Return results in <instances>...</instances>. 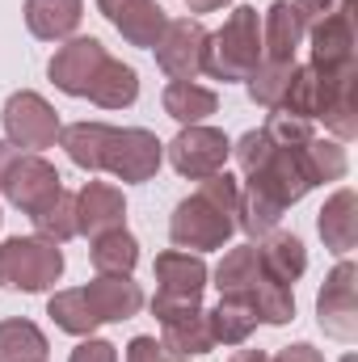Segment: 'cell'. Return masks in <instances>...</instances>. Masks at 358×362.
<instances>
[{"label": "cell", "mask_w": 358, "mask_h": 362, "mask_svg": "<svg viewBox=\"0 0 358 362\" xmlns=\"http://www.w3.org/2000/svg\"><path fill=\"white\" fill-rule=\"evenodd\" d=\"M258 257H262V270L274 278V282H282V286H295L304 270H308V249H304V240L299 236H291V232H270L258 240Z\"/></svg>", "instance_id": "obj_19"}, {"label": "cell", "mask_w": 358, "mask_h": 362, "mask_svg": "<svg viewBox=\"0 0 358 362\" xmlns=\"http://www.w3.org/2000/svg\"><path fill=\"white\" fill-rule=\"evenodd\" d=\"M165 354H178V358H198V354H211L215 350V337H211V320L202 308L185 312L178 320H165V337H161Z\"/></svg>", "instance_id": "obj_23"}, {"label": "cell", "mask_w": 358, "mask_h": 362, "mask_svg": "<svg viewBox=\"0 0 358 362\" xmlns=\"http://www.w3.org/2000/svg\"><path fill=\"white\" fill-rule=\"evenodd\" d=\"M30 219H34V232H38L42 240H51V245L72 240V236H76V194L59 189V194H55L42 211H34Z\"/></svg>", "instance_id": "obj_30"}, {"label": "cell", "mask_w": 358, "mask_h": 362, "mask_svg": "<svg viewBox=\"0 0 358 362\" xmlns=\"http://www.w3.org/2000/svg\"><path fill=\"white\" fill-rule=\"evenodd\" d=\"M207 262L198 253H185V249H169L156 257V295H152V316L165 325V320H178L185 312L202 308V291H207Z\"/></svg>", "instance_id": "obj_2"}, {"label": "cell", "mask_w": 358, "mask_h": 362, "mask_svg": "<svg viewBox=\"0 0 358 362\" xmlns=\"http://www.w3.org/2000/svg\"><path fill=\"white\" fill-rule=\"evenodd\" d=\"M249 308H253V316L262 325H287V320H295V295H291V286H282L274 278H262L253 286Z\"/></svg>", "instance_id": "obj_32"}, {"label": "cell", "mask_w": 358, "mask_h": 362, "mask_svg": "<svg viewBox=\"0 0 358 362\" xmlns=\"http://www.w3.org/2000/svg\"><path fill=\"white\" fill-rule=\"evenodd\" d=\"M17 156H21V148H13L8 139H0V185H4V177H8V169H13Z\"/></svg>", "instance_id": "obj_38"}, {"label": "cell", "mask_w": 358, "mask_h": 362, "mask_svg": "<svg viewBox=\"0 0 358 362\" xmlns=\"http://www.w3.org/2000/svg\"><path fill=\"white\" fill-rule=\"evenodd\" d=\"M291 68H295V64H270V59H262V64L245 76L249 97H253L258 105H266V110H278V105H282V93H287V81H291Z\"/></svg>", "instance_id": "obj_33"}, {"label": "cell", "mask_w": 358, "mask_h": 362, "mask_svg": "<svg viewBox=\"0 0 358 362\" xmlns=\"http://www.w3.org/2000/svg\"><path fill=\"white\" fill-rule=\"evenodd\" d=\"M185 4H190V13H215V8H224L232 0H185Z\"/></svg>", "instance_id": "obj_39"}, {"label": "cell", "mask_w": 358, "mask_h": 362, "mask_svg": "<svg viewBox=\"0 0 358 362\" xmlns=\"http://www.w3.org/2000/svg\"><path fill=\"white\" fill-rule=\"evenodd\" d=\"M207 320H211L215 346H245L253 337V329H258L253 308L249 303H236V299H219L215 312H207Z\"/></svg>", "instance_id": "obj_28"}, {"label": "cell", "mask_w": 358, "mask_h": 362, "mask_svg": "<svg viewBox=\"0 0 358 362\" xmlns=\"http://www.w3.org/2000/svg\"><path fill=\"white\" fill-rule=\"evenodd\" d=\"M85 17V0H25V25L42 42L72 38Z\"/></svg>", "instance_id": "obj_20"}, {"label": "cell", "mask_w": 358, "mask_h": 362, "mask_svg": "<svg viewBox=\"0 0 358 362\" xmlns=\"http://www.w3.org/2000/svg\"><path fill=\"white\" fill-rule=\"evenodd\" d=\"M89 262L97 274H131L139 262V240L127 228H114L89 245Z\"/></svg>", "instance_id": "obj_26"}, {"label": "cell", "mask_w": 358, "mask_h": 362, "mask_svg": "<svg viewBox=\"0 0 358 362\" xmlns=\"http://www.w3.org/2000/svg\"><path fill=\"white\" fill-rule=\"evenodd\" d=\"M165 152H169V165L178 169L181 177L202 181V177H211V173H219V169L228 165L232 144H228V135H224V131L194 122V127H181L178 139H173Z\"/></svg>", "instance_id": "obj_8"}, {"label": "cell", "mask_w": 358, "mask_h": 362, "mask_svg": "<svg viewBox=\"0 0 358 362\" xmlns=\"http://www.w3.org/2000/svg\"><path fill=\"white\" fill-rule=\"evenodd\" d=\"M270 278L262 270V257H258V245H241L232 253H224V262L215 266V291L219 299H236V303H249L253 286Z\"/></svg>", "instance_id": "obj_17"}, {"label": "cell", "mask_w": 358, "mask_h": 362, "mask_svg": "<svg viewBox=\"0 0 358 362\" xmlns=\"http://www.w3.org/2000/svg\"><path fill=\"white\" fill-rule=\"evenodd\" d=\"M316 320L337 341H354L358 337V266L354 262H337L333 274L325 278V286L316 295Z\"/></svg>", "instance_id": "obj_7"}, {"label": "cell", "mask_w": 358, "mask_h": 362, "mask_svg": "<svg viewBox=\"0 0 358 362\" xmlns=\"http://www.w3.org/2000/svg\"><path fill=\"white\" fill-rule=\"evenodd\" d=\"M51 346L34 320H0V362H47Z\"/></svg>", "instance_id": "obj_25"}, {"label": "cell", "mask_w": 358, "mask_h": 362, "mask_svg": "<svg viewBox=\"0 0 358 362\" xmlns=\"http://www.w3.org/2000/svg\"><path fill=\"white\" fill-rule=\"evenodd\" d=\"M207 30H202V21H194V17H178V21H169L165 25V34L156 38V64L165 68V76L169 81H194L198 72H202V59H207Z\"/></svg>", "instance_id": "obj_9"}, {"label": "cell", "mask_w": 358, "mask_h": 362, "mask_svg": "<svg viewBox=\"0 0 358 362\" xmlns=\"http://www.w3.org/2000/svg\"><path fill=\"white\" fill-rule=\"evenodd\" d=\"M258 64H262V17L253 4H241L224 21V30H215L207 38L202 72H211L215 81L228 85V81H245Z\"/></svg>", "instance_id": "obj_1"}, {"label": "cell", "mask_w": 358, "mask_h": 362, "mask_svg": "<svg viewBox=\"0 0 358 362\" xmlns=\"http://www.w3.org/2000/svg\"><path fill=\"white\" fill-rule=\"evenodd\" d=\"M346 0H295V13H299V21L304 25H316V21H325L329 13H337Z\"/></svg>", "instance_id": "obj_35"}, {"label": "cell", "mask_w": 358, "mask_h": 362, "mask_svg": "<svg viewBox=\"0 0 358 362\" xmlns=\"http://www.w3.org/2000/svg\"><path fill=\"white\" fill-rule=\"evenodd\" d=\"M316 232L325 240V249L333 253H350L358 245V194L354 189H337L325 206H321V219H316Z\"/></svg>", "instance_id": "obj_18"}, {"label": "cell", "mask_w": 358, "mask_h": 362, "mask_svg": "<svg viewBox=\"0 0 358 362\" xmlns=\"http://www.w3.org/2000/svg\"><path fill=\"white\" fill-rule=\"evenodd\" d=\"M105 59H110V55H105L101 38L81 34V38H68V42L51 55L47 76H51V85H55V89L68 93V97H89L93 76H97V68H101Z\"/></svg>", "instance_id": "obj_10"}, {"label": "cell", "mask_w": 358, "mask_h": 362, "mask_svg": "<svg viewBox=\"0 0 358 362\" xmlns=\"http://www.w3.org/2000/svg\"><path fill=\"white\" fill-rule=\"evenodd\" d=\"M64 274V253L59 245L42 240V236H8L0 245V286L4 291H51Z\"/></svg>", "instance_id": "obj_3"}, {"label": "cell", "mask_w": 358, "mask_h": 362, "mask_svg": "<svg viewBox=\"0 0 358 362\" xmlns=\"http://www.w3.org/2000/svg\"><path fill=\"white\" fill-rule=\"evenodd\" d=\"M278 114H291V118H304V122L321 118V76L312 72V64H304V68L295 64L291 68V81H287Z\"/></svg>", "instance_id": "obj_29"}, {"label": "cell", "mask_w": 358, "mask_h": 362, "mask_svg": "<svg viewBox=\"0 0 358 362\" xmlns=\"http://www.w3.org/2000/svg\"><path fill=\"white\" fill-rule=\"evenodd\" d=\"M97 8L105 13V21H110L131 47H144V51H152L156 38H161L165 25H169L165 8H161L156 0H97Z\"/></svg>", "instance_id": "obj_12"}, {"label": "cell", "mask_w": 358, "mask_h": 362, "mask_svg": "<svg viewBox=\"0 0 358 362\" xmlns=\"http://www.w3.org/2000/svg\"><path fill=\"white\" fill-rule=\"evenodd\" d=\"M161 160H165V144H161L152 131H144V127H122V131H118V127H114L101 169L114 173L118 181H127V185H135V181L156 177Z\"/></svg>", "instance_id": "obj_6"}, {"label": "cell", "mask_w": 358, "mask_h": 362, "mask_svg": "<svg viewBox=\"0 0 358 362\" xmlns=\"http://www.w3.org/2000/svg\"><path fill=\"white\" fill-rule=\"evenodd\" d=\"M270 362H325V354L316 346H308V341H295V346H287L278 358H270Z\"/></svg>", "instance_id": "obj_37"}, {"label": "cell", "mask_w": 358, "mask_h": 362, "mask_svg": "<svg viewBox=\"0 0 358 362\" xmlns=\"http://www.w3.org/2000/svg\"><path fill=\"white\" fill-rule=\"evenodd\" d=\"M0 189H4V198H8L17 211L34 215V211H42L64 185H59V173H55L51 160H42L38 152H25V156L13 160V169H8V177H4Z\"/></svg>", "instance_id": "obj_11"}, {"label": "cell", "mask_w": 358, "mask_h": 362, "mask_svg": "<svg viewBox=\"0 0 358 362\" xmlns=\"http://www.w3.org/2000/svg\"><path fill=\"white\" fill-rule=\"evenodd\" d=\"M304 34H308V25L299 21L295 4L291 0H274L266 8V21H262V59L295 64V51H299Z\"/></svg>", "instance_id": "obj_16"}, {"label": "cell", "mask_w": 358, "mask_h": 362, "mask_svg": "<svg viewBox=\"0 0 358 362\" xmlns=\"http://www.w3.org/2000/svg\"><path fill=\"white\" fill-rule=\"evenodd\" d=\"M127 223V198L118 185L110 181H85V189L76 194V236H105L114 228Z\"/></svg>", "instance_id": "obj_13"}, {"label": "cell", "mask_w": 358, "mask_h": 362, "mask_svg": "<svg viewBox=\"0 0 358 362\" xmlns=\"http://www.w3.org/2000/svg\"><path fill=\"white\" fill-rule=\"evenodd\" d=\"M312 34V68H346L354 59V4L346 0L337 13H329L325 21L308 25Z\"/></svg>", "instance_id": "obj_14"}, {"label": "cell", "mask_w": 358, "mask_h": 362, "mask_svg": "<svg viewBox=\"0 0 358 362\" xmlns=\"http://www.w3.org/2000/svg\"><path fill=\"white\" fill-rule=\"evenodd\" d=\"M228 362H270V354L266 350H236Z\"/></svg>", "instance_id": "obj_40"}, {"label": "cell", "mask_w": 358, "mask_h": 362, "mask_svg": "<svg viewBox=\"0 0 358 362\" xmlns=\"http://www.w3.org/2000/svg\"><path fill=\"white\" fill-rule=\"evenodd\" d=\"M68 362H118V346H110V341H101V337H85Z\"/></svg>", "instance_id": "obj_34"}, {"label": "cell", "mask_w": 358, "mask_h": 362, "mask_svg": "<svg viewBox=\"0 0 358 362\" xmlns=\"http://www.w3.org/2000/svg\"><path fill=\"white\" fill-rule=\"evenodd\" d=\"M304 169L312 185H325V181H342L350 160H346V148L337 139H308L304 144Z\"/></svg>", "instance_id": "obj_31"}, {"label": "cell", "mask_w": 358, "mask_h": 362, "mask_svg": "<svg viewBox=\"0 0 358 362\" xmlns=\"http://www.w3.org/2000/svg\"><path fill=\"white\" fill-rule=\"evenodd\" d=\"M89 308L97 312L101 325H114V320H131L139 308H144V291L131 274H97L89 286H81Z\"/></svg>", "instance_id": "obj_15"}, {"label": "cell", "mask_w": 358, "mask_h": 362, "mask_svg": "<svg viewBox=\"0 0 358 362\" xmlns=\"http://www.w3.org/2000/svg\"><path fill=\"white\" fill-rule=\"evenodd\" d=\"M161 362H190V358H178V354H165Z\"/></svg>", "instance_id": "obj_41"}, {"label": "cell", "mask_w": 358, "mask_h": 362, "mask_svg": "<svg viewBox=\"0 0 358 362\" xmlns=\"http://www.w3.org/2000/svg\"><path fill=\"white\" fill-rule=\"evenodd\" d=\"M110 135H114V127H105V122H72V127L59 131V148L68 152V160H72L76 169H85V173H101V165H105V148H110Z\"/></svg>", "instance_id": "obj_21"}, {"label": "cell", "mask_w": 358, "mask_h": 362, "mask_svg": "<svg viewBox=\"0 0 358 362\" xmlns=\"http://www.w3.org/2000/svg\"><path fill=\"white\" fill-rule=\"evenodd\" d=\"M161 105H165V114H169L173 122L194 127V122H202V118H211V114L219 110V97L211 89H202V85H194V81H169Z\"/></svg>", "instance_id": "obj_24"}, {"label": "cell", "mask_w": 358, "mask_h": 362, "mask_svg": "<svg viewBox=\"0 0 358 362\" xmlns=\"http://www.w3.org/2000/svg\"><path fill=\"white\" fill-rule=\"evenodd\" d=\"M0 122H4L8 144H13V148H25V152H42V148H51V144L59 139V131H64L55 105H51L42 93H34V89L13 93V97L4 101Z\"/></svg>", "instance_id": "obj_5"}, {"label": "cell", "mask_w": 358, "mask_h": 362, "mask_svg": "<svg viewBox=\"0 0 358 362\" xmlns=\"http://www.w3.org/2000/svg\"><path fill=\"white\" fill-rule=\"evenodd\" d=\"M236 232V215L224 211L219 202H211L207 194H190L173 206V219H169V240L178 249H194V253H211V249H224Z\"/></svg>", "instance_id": "obj_4"}, {"label": "cell", "mask_w": 358, "mask_h": 362, "mask_svg": "<svg viewBox=\"0 0 358 362\" xmlns=\"http://www.w3.org/2000/svg\"><path fill=\"white\" fill-rule=\"evenodd\" d=\"M346 362H354V358H346Z\"/></svg>", "instance_id": "obj_42"}, {"label": "cell", "mask_w": 358, "mask_h": 362, "mask_svg": "<svg viewBox=\"0 0 358 362\" xmlns=\"http://www.w3.org/2000/svg\"><path fill=\"white\" fill-rule=\"evenodd\" d=\"M47 316H51L64 333H72V337H93L97 325H101L81 286H76V291H55V295L47 299Z\"/></svg>", "instance_id": "obj_27"}, {"label": "cell", "mask_w": 358, "mask_h": 362, "mask_svg": "<svg viewBox=\"0 0 358 362\" xmlns=\"http://www.w3.org/2000/svg\"><path fill=\"white\" fill-rule=\"evenodd\" d=\"M135 97H139V76H135L131 64L105 59L97 68V76L89 85V101H97L101 110H127V105H135Z\"/></svg>", "instance_id": "obj_22"}, {"label": "cell", "mask_w": 358, "mask_h": 362, "mask_svg": "<svg viewBox=\"0 0 358 362\" xmlns=\"http://www.w3.org/2000/svg\"><path fill=\"white\" fill-rule=\"evenodd\" d=\"M161 358H165V346L156 337H135L127 346V362H161Z\"/></svg>", "instance_id": "obj_36"}]
</instances>
